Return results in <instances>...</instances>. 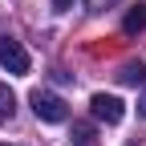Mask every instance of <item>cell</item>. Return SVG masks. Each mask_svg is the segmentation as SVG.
Instances as JSON below:
<instances>
[{"mask_svg": "<svg viewBox=\"0 0 146 146\" xmlns=\"http://www.w3.org/2000/svg\"><path fill=\"white\" fill-rule=\"evenodd\" d=\"M33 114L41 118V122H65L69 118V106H65V98H57V94H49V89H33Z\"/></svg>", "mask_w": 146, "mask_h": 146, "instance_id": "cell-1", "label": "cell"}, {"mask_svg": "<svg viewBox=\"0 0 146 146\" xmlns=\"http://www.w3.org/2000/svg\"><path fill=\"white\" fill-rule=\"evenodd\" d=\"M0 65H4L8 73H16V77H25L29 73V49L16 41V36H0Z\"/></svg>", "mask_w": 146, "mask_h": 146, "instance_id": "cell-2", "label": "cell"}, {"mask_svg": "<svg viewBox=\"0 0 146 146\" xmlns=\"http://www.w3.org/2000/svg\"><path fill=\"white\" fill-rule=\"evenodd\" d=\"M89 110H94V118L106 122V126H118L126 118V102L114 98V94H94V98H89Z\"/></svg>", "mask_w": 146, "mask_h": 146, "instance_id": "cell-3", "label": "cell"}, {"mask_svg": "<svg viewBox=\"0 0 146 146\" xmlns=\"http://www.w3.org/2000/svg\"><path fill=\"white\" fill-rule=\"evenodd\" d=\"M122 33L126 36H142L146 33V0L130 4V12H126V21H122Z\"/></svg>", "mask_w": 146, "mask_h": 146, "instance_id": "cell-4", "label": "cell"}, {"mask_svg": "<svg viewBox=\"0 0 146 146\" xmlns=\"http://www.w3.org/2000/svg\"><path fill=\"white\" fill-rule=\"evenodd\" d=\"M73 146H98V130H94V126H89V122H73Z\"/></svg>", "mask_w": 146, "mask_h": 146, "instance_id": "cell-5", "label": "cell"}, {"mask_svg": "<svg viewBox=\"0 0 146 146\" xmlns=\"http://www.w3.org/2000/svg\"><path fill=\"white\" fill-rule=\"evenodd\" d=\"M12 110H16V98H12V89L0 81V118H12Z\"/></svg>", "mask_w": 146, "mask_h": 146, "instance_id": "cell-6", "label": "cell"}, {"mask_svg": "<svg viewBox=\"0 0 146 146\" xmlns=\"http://www.w3.org/2000/svg\"><path fill=\"white\" fill-rule=\"evenodd\" d=\"M118 77H122V81H126V85H138V81H142V77H146V69H142V65H126V69H122V73H118Z\"/></svg>", "mask_w": 146, "mask_h": 146, "instance_id": "cell-7", "label": "cell"}, {"mask_svg": "<svg viewBox=\"0 0 146 146\" xmlns=\"http://www.w3.org/2000/svg\"><path fill=\"white\" fill-rule=\"evenodd\" d=\"M85 4H89V12H106V8H114L118 0H85Z\"/></svg>", "mask_w": 146, "mask_h": 146, "instance_id": "cell-8", "label": "cell"}, {"mask_svg": "<svg viewBox=\"0 0 146 146\" xmlns=\"http://www.w3.org/2000/svg\"><path fill=\"white\" fill-rule=\"evenodd\" d=\"M53 8H57V12H65V8H73V0H53Z\"/></svg>", "mask_w": 146, "mask_h": 146, "instance_id": "cell-9", "label": "cell"}, {"mask_svg": "<svg viewBox=\"0 0 146 146\" xmlns=\"http://www.w3.org/2000/svg\"><path fill=\"white\" fill-rule=\"evenodd\" d=\"M138 114H146V98H142V106H138Z\"/></svg>", "mask_w": 146, "mask_h": 146, "instance_id": "cell-10", "label": "cell"}, {"mask_svg": "<svg viewBox=\"0 0 146 146\" xmlns=\"http://www.w3.org/2000/svg\"><path fill=\"white\" fill-rule=\"evenodd\" d=\"M0 146H8V142H0Z\"/></svg>", "mask_w": 146, "mask_h": 146, "instance_id": "cell-11", "label": "cell"}]
</instances>
